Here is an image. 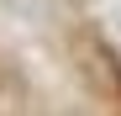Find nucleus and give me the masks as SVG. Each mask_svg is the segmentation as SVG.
<instances>
[{
    "mask_svg": "<svg viewBox=\"0 0 121 116\" xmlns=\"http://www.w3.org/2000/svg\"><path fill=\"white\" fill-rule=\"evenodd\" d=\"M116 85H121V69H116Z\"/></svg>",
    "mask_w": 121,
    "mask_h": 116,
    "instance_id": "nucleus-1",
    "label": "nucleus"
}]
</instances>
